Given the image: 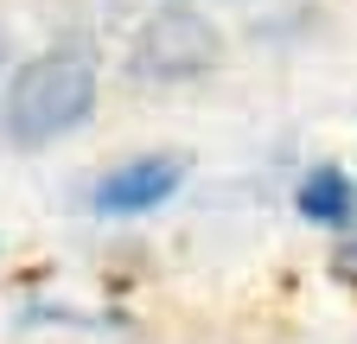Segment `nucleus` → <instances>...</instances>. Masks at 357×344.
Returning <instances> with one entry per match:
<instances>
[{"label": "nucleus", "mask_w": 357, "mask_h": 344, "mask_svg": "<svg viewBox=\"0 0 357 344\" xmlns=\"http://www.w3.org/2000/svg\"><path fill=\"white\" fill-rule=\"evenodd\" d=\"M89 109H96V58L77 45H58L13 70L7 102H0V134L13 147H45L70 127H83Z\"/></svg>", "instance_id": "nucleus-1"}, {"label": "nucleus", "mask_w": 357, "mask_h": 344, "mask_svg": "<svg viewBox=\"0 0 357 344\" xmlns=\"http://www.w3.org/2000/svg\"><path fill=\"white\" fill-rule=\"evenodd\" d=\"M211 64H217V32H211V19H198L185 7H166L128 45V77L134 83H192Z\"/></svg>", "instance_id": "nucleus-2"}, {"label": "nucleus", "mask_w": 357, "mask_h": 344, "mask_svg": "<svg viewBox=\"0 0 357 344\" xmlns=\"http://www.w3.org/2000/svg\"><path fill=\"white\" fill-rule=\"evenodd\" d=\"M178 185H185V159L178 153H147V159L115 166L96 185V210L102 217H141V210H160Z\"/></svg>", "instance_id": "nucleus-3"}, {"label": "nucleus", "mask_w": 357, "mask_h": 344, "mask_svg": "<svg viewBox=\"0 0 357 344\" xmlns=\"http://www.w3.org/2000/svg\"><path fill=\"white\" fill-rule=\"evenodd\" d=\"M351 210H357V185L344 179L338 166H312L306 179H300V217L306 224H351Z\"/></svg>", "instance_id": "nucleus-4"}]
</instances>
